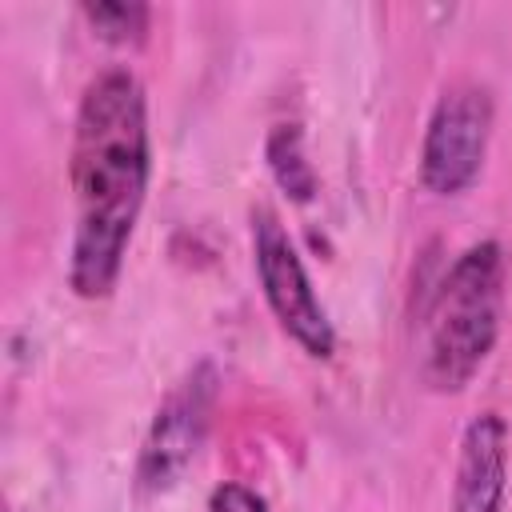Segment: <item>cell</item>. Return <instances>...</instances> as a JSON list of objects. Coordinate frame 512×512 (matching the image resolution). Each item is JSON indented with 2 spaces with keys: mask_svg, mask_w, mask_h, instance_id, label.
Wrapping results in <instances>:
<instances>
[{
  "mask_svg": "<svg viewBox=\"0 0 512 512\" xmlns=\"http://www.w3.org/2000/svg\"><path fill=\"white\" fill-rule=\"evenodd\" d=\"M212 404H216V372L212 364H196L156 408L140 460H136V484L144 492H164L172 488L188 464L200 456L208 424H212Z\"/></svg>",
  "mask_w": 512,
  "mask_h": 512,
  "instance_id": "obj_5",
  "label": "cell"
},
{
  "mask_svg": "<svg viewBox=\"0 0 512 512\" xmlns=\"http://www.w3.org/2000/svg\"><path fill=\"white\" fill-rule=\"evenodd\" d=\"M208 512H268V504L248 484H220L208 496Z\"/></svg>",
  "mask_w": 512,
  "mask_h": 512,
  "instance_id": "obj_9",
  "label": "cell"
},
{
  "mask_svg": "<svg viewBox=\"0 0 512 512\" xmlns=\"http://www.w3.org/2000/svg\"><path fill=\"white\" fill-rule=\"evenodd\" d=\"M80 16L92 24V32L108 44H144L148 24H152V8L140 0H84Z\"/></svg>",
  "mask_w": 512,
  "mask_h": 512,
  "instance_id": "obj_8",
  "label": "cell"
},
{
  "mask_svg": "<svg viewBox=\"0 0 512 512\" xmlns=\"http://www.w3.org/2000/svg\"><path fill=\"white\" fill-rule=\"evenodd\" d=\"M508 496V424L500 412L468 420L456 452L452 512H504Z\"/></svg>",
  "mask_w": 512,
  "mask_h": 512,
  "instance_id": "obj_6",
  "label": "cell"
},
{
  "mask_svg": "<svg viewBox=\"0 0 512 512\" xmlns=\"http://www.w3.org/2000/svg\"><path fill=\"white\" fill-rule=\"evenodd\" d=\"M492 136V92L476 80H456L440 92L420 148V180L436 196L464 192L488 156Z\"/></svg>",
  "mask_w": 512,
  "mask_h": 512,
  "instance_id": "obj_4",
  "label": "cell"
},
{
  "mask_svg": "<svg viewBox=\"0 0 512 512\" xmlns=\"http://www.w3.org/2000/svg\"><path fill=\"white\" fill-rule=\"evenodd\" d=\"M504 312V252L480 240L456 256L428 308L420 376L432 392H460L488 360Z\"/></svg>",
  "mask_w": 512,
  "mask_h": 512,
  "instance_id": "obj_2",
  "label": "cell"
},
{
  "mask_svg": "<svg viewBox=\"0 0 512 512\" xmlns=\"http://www.w3.org/2000/svg\"><path fill=\"white\" fill-rule=\"evenodd\" d=\"M148 100L128 68L100 72L76 108L72 128V192L76 232L68 284L84 300L116 288L148 192Z\"/></svg>",
  "mask_w": 512,
  "mask_h": 512,
  "instance_id": "obj_1",
  "label": "cell"
},
{
  "mask_svg": "<svg viewBox=\"0 0 512 512\" xmlns=\"http://www.w3.org/2000/svg\"><path fill=\"white\" fill-rule=\"evenodd\" d=\"M264 156H268V168H272L276 184L292 200H312L316 196V168L304 156V132H300V124H276L268 132Z\"/></svg>",
  "mask_w": 512,
  "mask_h": 512,
  "instance_id": "obj_7",
  "label": "cell"
},
{
  "mask_svg": "<svg viewBox=\"0 0 512 512\" xmlns=\"http://www.w3.org/2000/svg\"><path fill=\"white\" fill-rule=\"evenodd\" d=\"M252 256H256V276L264 288V300L276 316V324L316 360H328L336 352V332L332 320L312 292V280L304 272V260L280 224L272 208L252 212Z\"/></svg>",
  "mask_w": 512,
  "mask_h": 512,
  "instance_id": "obj_3",
  "label": "cell"
}]
</instances>
